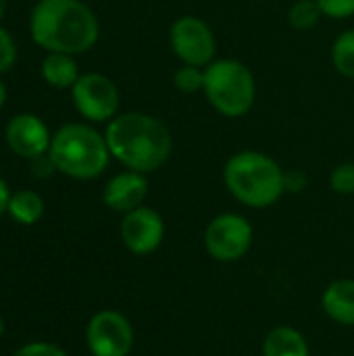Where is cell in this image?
<instances>
[{
    "instance_id": "30bf717a",
    "label": "cell",
    "mask_w": 354,
    "mask_h": 356,
    "mask_svg": "<svg viewBox=\"0 0 354 356\" xmlns=\"http://www.w3.org/2000/svg\"><path fill=\"white\" fill-rule=\"evenodd\" d=\"M165 238V221L150 207H138L123 215L121 240L125 248L134 254L154 252Z\"/></svg>"
},
{
    "instance_id": "83f0119b",
    "label": "cell",
    "mask_w": 354,
    "mask_h": 356,
    "mask_svg": "<svg viewBox=\"0 0 354 356\" xmlns=\"http://www.w3.org/2000/svg\"><path fill=\"white\" fill-rule=\"evenodd\" d=\"M4 13H6V0H0V19L4 17Z\"/></svg>"
},
{
    "instance_id": "ac0fdd59",
    "label": "cell",
    "mask_w": 354,
    "mask_h": 356,
    "mask_svg": "<svg viewBox=\"0 0 354 356\" xmlns=\"http://www.w3.org/2000/svg\"><path fill=\"white\" fill-rule=\"evenodd\" d=\"M323 13L317 0H296L288 10V23L298 31H309L321 21Z\"/></svg>"
},
{
    "instance_id": "9c48e42d",
    "label": "cell",
    "mask_w": 354,
    "mask_h": 356,
    "mask_svg": "<svg viewBox=\"0 0 354 356\" xmlns=\"http://www.w3.org/2000/svg\"><path fill=\"white\" fill-rule=\"evenodd\" d=\"M86 342L94 356H127L134 346V327L119 311H100L88 323Z\"/></svg>"
},
{
    "instance_id": "7c38bea8",
    "label": "cell",
    "mask_w": 354,
    "mask_h": 356,
    "mask_svg": "<svg viewBox=\"0 0 354 356\" xmlns=\"http://www.w3.org/2000/svg\"><path fill=\"white\" fill-rule=\"evenodd\" d=\"M148 196V179L138 171H123L111 177L102 190V202L115 213H129L144 204Z\"/></svg>"
},
{
    "instance_id": "ba28073f",
    "label": "cell",
    "mask_w": 354,
    "mask_h": 356,
    "mask_svg": "<svg viewBox=\"0 0 354 356\" xmlns=\"http://www.w3.org/2000/svg\"><path fill=\"white\" fill-rule=\"evenodd\" d=\"M73 104L77 113L94 123H108L117 117L121 96L115 81L102 73H86L79 75L75 86L71 88Z\"/></svg>"
},
{
    "instance_id": "44dd1931",
    "label": "cell",
    "mask_w": 354,
    "mask_h": 356,
    "mask_svg": "<svg viewBox=\"0 0 354 356\" xmlns=\"http://www.w3.org/2000/svg\"><path fill=\"white\" fill-rule=\"evenodd\" d=\"M323 17L348 19L354 15V0H317Z\"/></svg>"
},
{
    "instance_id": "4fadbf2b",
    "label": "cell",
    "mask_w": 354,
    "mask_h": 356,
    "mask_svg": "<svg viewBox=\"0 0 354 356\" xmlns=\"http://www.w3.org/2000/svg\"><path fill=\"white\" fill-rule=\"evenodd\" d=\"M321 305L332 321L354 325V280H338L330 284L323 292Z\"/></svg>"
},
{
    "instance_id": "5bb4252c",
    "label": "cell",
    "mask_w": 354,
    "mask_h": 356,
    "mask_svg": "<svg viewBox=\"0 0 354 356\" xmlns=\"http://www.w3.org/2000/svg\"><path fill=\"white\" fill-rule=\"evenodd\" d=\"M263 356H311L305 336L290 327L280 325L271 330L263 342Z\"/></svg>"
},
{
    "instance_id": "e0dca14e",
    "label": "cell",
    "mask_w": 354,
    "mask_h": 356,
    "mask_svg": "<svg viewBox=\"0 0 354 356\" xmlns=\"http://www.w3.org/2000/svg\"><path fill=\"white\" fill-rule=\"evenodd\" d=\"M332 65L344 77H354V29L342 31L332 44Z\"/></svg>"
},
{
    "instance_id": "6da1fadb",
    "label": "cell",
    "mask_w": 354,
    "mask_h": 356,
    "mask_svg": "<svg viewBox=\"0 0 354 356\" xmlns=\"http://www.w3.org/2000/svg\"><path fill=\"white\" fill-rule=\"evenodd\" d=\"M111 156L138 173L161 169L173 150L169 127L148 113H121L108 121L104 131Z\"/></svg>"
},
{
    "instance_id": "484cf974",
    "label": "cell",
    "mask_w": 354,
    "mask_h": 356,
    "mask_svg": "<svg viewBox=\"0 0 354 356\" xmlns=\"http://www.w3.org/2000/svg\"><path fill=\"white\" fill-rule=\"evenodd\" d=\"M10 196H13V194H10V190H8L6 181H4V179H0V215L8 211Z\"/></svg>"
},
{
    "instance_id": "277c9868",
    "label": "cell",
    "mask_w": 354,
    "mask_h": 356,
    "mask_svg": "<svg viewBox=\"0 0 354 356\" xmlns=\"http://www.w3.org/2000/svg\"><path fill=\"white\" fill-rule=\"evenodd\" d=\"M48 154L56 171L73 179H96L106 171L111 161L104 134L86 123H67L58 127L50 140Z\"/></svg>"
},
{
    "instance_id": "7402d4cb",
    "label": "cell",
    "mask_w": 354,
    "mask_h": 356,
    "mask_svg": "<svg viewBox=\"0 0 354 356\" xmlns=\"http://www.w3.org/2000/svg\"><path fill=\"white\" fill-rule=\"evenodd\" d=\"M17 60V46L15 40L10 38V33L0 27V73L8 71Z\"/></svg>"
},
{
    "instance_id": "603a6c76",
    "label": "cell",
    "mask_w": 354,
    "mask_h": 356,
    "mask_svg": "<svg viewBox=\"0 0 354 356\" xmlns=\"http://www.w3.org/2000/svg\"><path fill=\"white\" fill-rule=\"evenodd\" d=\"M13 356H67V353L50 342H31L21 346Z\"/></svg>"
},
{
    "instance_id": "4316f807",
    "label": "cell",
    "mask_w": 354,
    "mask_h": 356,
    "mask_svg": "<svg viewBox=\"0 0 354 356\" xmlns=\"http://www.w3.org/2000/svg\"><path fill=\"white\" fill-rule=\"evenodd\" d=\"M4 100H6V88H4V83H2V79H0V108H2V104H4Z\"/></svg>"
},
{
    "instance_id": "8992f818",
    "label": "cell",
    "mask_w": 354,
    "mask_h": 356,
    "mask_svg": "<svg viewBox=\"0 0 354 356\" xmlns=\"http://www.w3.org/2000/svg\"><path fill=\"white\" fill-rule=\"evenodd\" d=\"M169 46L182 65L207 67L215 60L217 38L207 21L196 15H184L169 27Z\"/></svg>"
},
{
    "instance_id": "3957f363",
    "label": "cell",
    "mask_w": 354,
    "mask_h": 356,
    "mask_svg": "<svg viewBox=\"0 0 354 356\" xmlns=\"http://www.w3.org/2000/svg\"><path fill=\"white\" fill-rule=\"evenodd\" d=\"M230 194L250 209H267L286 192V171L275 159L261 150H240L223 167Z\"/></svg>"
},
{
    "instance_id": "f1b7e54d",
    "label": "cell",
    "mask_w": 354,
    "mask_h": 356,
    "mask_svg": "<svg viewBox=\"0 0 354 356\" xmlns=\"http://www.w3.org/2000/svg\"><path fill=\"white\" fill-rule=\"evenodd\" d=\"M4 334V321H2V317H0V336Z\"/></svg>"
},
{
    "instance_id": "8fae6325",
    "label": "cell",
    "mask_w": 354,
    "mask_h": 356,
    "mask_svg": "<svg viewBox=\"0 0 354 356\" xmlns=\"http://www.w3.org/2000/svg\"><path fill=\"white\" fill-rule=\"evenodd\" d=\"M4 138L8 148L23 159H35L40 154H46L50 148V134L46 123L31 115V113H21L15 115L4 129Z\"/></svg>"
},
{
    "instance_id": "9a60e30c",
    "label": "cell",
    "mask_w": 354,
    "mask_h": 356,
    "mask_svg": "<svg viewBox=\"0 0 354 356\" xmlns=\"http://www.w3.org/2000/svg\"><path fill=\"white\" fill-rule=\"evenodd\" d=\"M42 77L48 86L56 90L73 88L75 81L79 79V69L73 54L48 52V56L42 60Z\"/></svg>"
},
{
    "instance_id": "5b68a950",
    "label": "cell",
    "mask_w": 354,
    "mask_h": 356,
    "mask_svg": "<svg viewBox=\"0 0 354 356\" xmlns=\"http://www.w3.org/2000/svg\"><path fill=\"white\" fill-rule=\"evenodd\" d=\"M209 104L227 119L244 117L257 100L252 71L236 58H219L204 67V88Z\"/></svg>"
},
{
    "instance_id": "d4e9b609",
    "label": "cell",
    "mask_w": 354,
    "mask_h": 356,
    "mask_svg": "<svg viewBox=\"0 0 354 356\" xmlns=\"http://www.w3.org/2000/svg\"><path fill=\"white\" fill-rule=\"evenodd\" d=\"M305 184H307L305 173H300V171H296V169L286 171V192H298V190L305 188Z\"/></svg>"
},
{
    "instance_id": "52a82bcc",
    "label": "cell",
    "mask_w": 354,
    "mask_h": 356,
    "mask_svg": "<svg viewBox=\"0 0 354 356\" xmlns=\"http://www.w3.org/2000/svg\"><path fill=\"white\" fill-rule=\"evenodd\" d=\"M252 246V225L238 213L217 215L204 232V248L219 263L240 261Z\"/></svg>"
},
{
    "instance_id": "ffe728a7",
    "label": "cell",
    "mask_w": 354,
    "mask_h": 356,
    "mask_svg": "<svg viewBox=\"0 0 354 356\" xmlns=\"http://www.w3.org/2000/svg\"><path fill=\"white\" fill-rule=\"evenodd\" d=\"M330 188L342 196L354 194V163H340L330 173Z\"/></svg>"
},
{
    "instance_id": "7a4b0ae2",
    "label": "cell",
    "mask_w": 354,
    "mask_h": 356,
    "mask_svg": "<svg viewBox=\"0 0 354 356\" xmlns=\"http://www.w3.org/2000/svg\"><path fill=\"white\" fill-rule=\"evenodd\" d=\"M29 31L48 52H88L100 33L94 10L81 0H40L31 10Z\"/></svg>"
},
{
    "instance_id": "cb8c5ba5",
    "label": "cell",
    "mask_w": 354,
    "mask_h": 356,
    "mask_svg": "<svg viewBox=\"0 0 354 356\" xmlns=\"http://www.w3.org/2000/svg\"><path fill=\"white\" fill-rule=\"evenodd\" d=\"M29 161H31V173L35 177H50L56 171V167H54V163H52V159H50L48 152L46 154H40L35 159H29Z\"/></svg>"
},
{
    "instance_id": "2e32d148",
    "label": "cell",
    "mask_w": 354,
    "mask_h": 356,
    "mask_svg": "<svg viewBox=\"0 0 354 356\" xmlns=\"http://www.w3.org/2000/svg\"><path fill=\"white\" fill-rule=\"evenodd\" d=\"M8 213L17 223L23 225H33L42 219L44 215V200L38 192L31 190H19L10 196L8 202Z\"/></svg>"
},
{
    "instance_id": "d6986e66",
    "label": "cell",
    "mask_w": 354,
    "mask_h": 356,
    "mask_svg": "<svg viewBox=\"0 0 354 356\" xmlns=\"http://www.w3.org/2000/svg\"><path fill=\"white\" fill-rule=\"evenodd\" d=\"M173 86L182 94H196L204 88V67L194 65H182L173 73Z\"/></svg>"
}]
</instances>
